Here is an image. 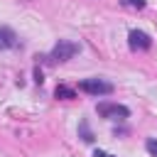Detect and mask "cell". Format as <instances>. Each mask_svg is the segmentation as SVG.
<instances>
[{"label": "cell", "instance_id": "1", "mask_svg": "<svg viewBox=\"0 0 157 157\" xmlns=\"http://www.w3.org/2000/svg\"><path fill=\"white\" fill-rule=\"evenodd\" d=\"M78 49H81V47H78L76 42L59 39V42H56V47L52 49V54H49L47 59H49V61H69L74 54H78Z\"/></svg>", "mask_w": 157, "mask_h": 157}, {"label": "cell", "instance_id": "2", "mask_svg": "<svg viewBox=\"0 0 157 157\" xmlns=\"http://www.w3.org/2000/svg\"><path fill=\"white\" fill-rule=\"evenodd\" d=\"M78 88L83 93H91V96H108V93H113V83H108L103 78H83L78 83Z\"/></svg>", "mask_w": 157, "mask_h": 157}, {"label": "cell", "instance_id": "3", "mask_svg": "<svg viewBox=\"0 0 157 157\" xmlns=\"http://www.w3.org/2000/svg\"><path fill=\"white\" fill-rule=\"evenodd\" d=\"M98 115L101 118H108V120H123L130 115L128 105H120V103H98Z\"/></svg>", "mask_w": 157, "mask_h": 157}, {"label": "cell", "instance_id": "4", "mask_svg": "<svg viewBox=\"0 0 157 157\" xmlns=\"http://www.w3.org/2000/svg\"><path fill=\"white\" fill-rule=\"evenodd\" d=\"M128 44H130V49H132V52H145V49H150V47H152V39H150L145 32L132 29V32L128 34Z\"/></svg>", "mask_w": 157, "mask_h": 157}, {"label": "cell", "instance_id": "5", "mask_svg": "<svg viewBox=\"0 0 157 157\" xmlns=\"http://www.w3.org/2000/svg\"><path fill=\"white\" fill-rule=\"evenodd\" d=\"M17 44H20L17 34L10 27H0V49H15Z\"/></svg>", "mask_w": 157, "mask_h": 157}, {"label": "cell", "instance_id": "6", "mask_svg": "<svg viewBox=\"0 0 157 157\" xmlns=\"http://www.w3.org/2000/svg\"><path fill=\"white\" fill-rule=\"evenodd\" d=\"M54 96H56V98H61V101H71V98H76V91H74V88H69V86H56Z\"/></svg>", "mask_w": 157, "mask_h": 157}, {"label": "cell", "instance_id": "7", "mask_svg": "<svg viewBox=\"0 0 157 157\" xmlns=\"http://www.w3.org/2000/svg\"><path fill=\"white\" fill-rule=\"evenodd\" d=\"M145 147H147V152H150L152 157H157V140H155V137H150V140L145 142Z\"/></svg>", "mask_w": 157, "mask_h": 157}, {"label": "cell", "instance_id": "8", "mask_svg": "<svg viewBox=\"0 0 157 157\" xmlns=\"http://www.w3.org/2000/svg\"><path fill=\"white\" fill-rule=\"evenodd\" d=\"M123 5H128V7H137V10H142V7H145V0H123Z\"/></svg>", "mask_w": 157, "mask_h": 157}, {"label": "cell", "instance_id": "9", "mask_svg": "<svg viewBox=\"0 0 157 157\" xmlns=\"http://www.w3.org/2000/svg\"><path fill=\"white\" fill-rule=\"evenodd\" d=\"M93 157H113V155H110V152H105V150H96V152H93Z\"/></svg>", "mask_w": 157, "mask_h": 157}]
</instances>
